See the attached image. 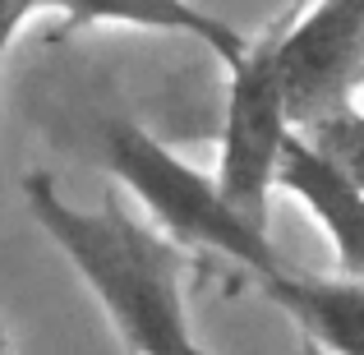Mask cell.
I'll use <instances>...</instances> for the list:
<instances>
[{
  "instance_id": "3",
  "label": "cell",
  "mask_w": 364,
  "mask_h": 355,
  "mask_svg": "<svg viewBox=\"0 0 364 355\" xmlns=\"http://www.w3.org/2000/svg\"><path fill=\"white\" fill-rule=\"evenodd\" d=\"M282 23H272L263 37H249V51L231 65L222 161H217L222 189L263 226H267V198H272L277 171H282V152L295 139L291 92H286L282 74Z\"/></svg>"
},
{
  "instance_id": "1",
  "label": "cell",
  "mask_w": 364,
  "mask_h": 355,
  "mask_svg": "<svg viewBox=\"0 0 364 355\" xmlns=\"http://www.w3.org/2000/svg\"><path fill=\"white\" fill-rule=\"evenodd\" d=\"M23 203L83 277V286L97 295L129 351H203L189 332L185 304V282L194 263L171 231L134 222L116 198H107L102 208L70 203L60 185L42 171L23 176Z\"/></svg>"
},
{
  "instance_id": "6",
  "label": "cell",
  "mask_w": 364,
  "mask_h": 355,
  "mask_svg": "<svg viewBox=\"0 0 364 355\" xmlns=\"http://www.w3.org/2000/svg\"><path fill=\"white\" fill-rule=\"evenodd\" d=\"M277 189L295 194L309 217L323 226V235L332 240L341 272L364 277V185L346 176L341 166H332L300 129L282 152V171H277Z\"/></svg>"
},
{
  "instance_id": "9",
  "label": "cell",
  "mask_w": 364,
  "mask_h": 355,
  "mask_svg": "<svg viewBox=\"0 0 364 355\" xmlns=\"http://www.w3.org/2000/svg\"><path fill=\"white\" fill-rule=\"evenodd\" d=\"M9 351V332H5V319H0V355Z\"/></svg>"
},
{
  "instance_id": "2",
  "label": "cell",
  "mask_w": 364,
  "mask_h": 355,
  "mask_svg": "<svg viewBox=\"0 0 364 355\" xmlns=\"http://www.w3.org/2000/svg\"><path fill=\"white\" fill-rule=\"evenodd\" d=\"M102 166L157 217L161 231H171L189 249L226 254L249 277H267L291 258L267 240V226L254 222L240 203L222 189L217 176H203L180 152H171L157 134L134 120L102 124Z\"/></svg>"
},
{
  "instance_id": "8",
  "label": "cell",
  "mask_w": 364,
  "mask_h": 355,
  "mask_svg": "<svg viewBox=\"0 0 364 355\" xmlns=\"http://www.w3.org/2000/svg\"><path fill=\"white\" fill-rule=\"evenodd\" d=\"M300 134L332 161V166H341L355 185H364V111L355 102L318 116L314 124H304Z\"/></svg>"
},
{
  "instance_id": "10",
  "label": "cell",
  "mask_w": 364,
  "mask_h": 355,
  "mask_svg": "<svg viewBox=\"0 0 364 355\" xmlns=\"http://www.w3.org/2000/svg\"><path fill=\"white\" fill-rule=\"evenodd\" d=\"M5 55H9V51H0V74H5Z\"/></svg>"
},
{
  "instance_id": "7",
  "label": "cell",
  "mask_w": 364,
  "mask_h": 355,
  "mask_svg": "<svg viewBox=\"0 0 364 355\" xmlns=\"http://www.w3.org/2000/svg\"><path fill=\"white\" fill-rule=\"evenodd\" d=\"M60 14L70 28H143V33H176L213 51L231 70L249 51V37L226 18L208 14L194 0H37V14Z\"/></svg>"
},
{
  "instance_id": "4",
  "label": "cell",
  "mask_w": 364,
  "mask_h": 355,
  "mask_svg": "<svg viewBox=\"0 0 364 355\" xmlns=\"http://www.w3.org/2000/svg\"><path fill=\"white\" fill-rule=\"evenodd\" d=\"M282 74L295 129L364 92V0H309L282 23Z\"/></svg>"
},
{
  "instance_id": "5",
  "label": "cell",
  "mask_w": 364,
  "mask_h": 355,
  "mask_svg": "<svg viewBox=\"0 0 364 355\" xmlns=\"http://www.w3.org/2000/svg\"><path fill=\"white\" fill-rule=\"evenodd\" d=\"M254 282L300 328L304 346L364 355V277L341 272V267L337 277H318L286 263L267 277H254Z\"/></svg>"
}]
</instances>
